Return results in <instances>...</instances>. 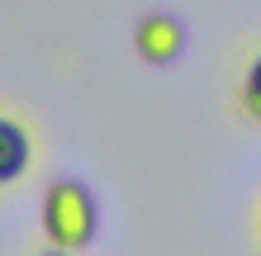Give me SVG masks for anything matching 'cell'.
<instances>
[{
    "mask_svg": "<svg viewBox=\"0 0 261 256\" xmlns=\"http://www.w3.org/2000/svg\"><path fill=\"white\" fill-rule=\"evenodd\" d=\"M43 233L67 251H86L100 233V209L81 180H53L43 194Z\"/></svg>",
    "mask_w": 261,
    "mask_h": 256,
    "instance_id": "6da1fadb",
    "label": "cell"
},
{
    "mask_svg": "<svg viewBox=\"0 0 261 256\" xmlns=\"http://www.w3.org/2000/svg\"><path fill=\"white\" fill-rule=\"evenodd\" d=\"M133 48H138V57L152 62V67H171L176 57L186 52V29H180L176 14L152 10V14H143L138 29H133Z\"/></svg>",
    "mask_w": 261,
    "mask_h": 256,
    "instance_id": "7a4b0ae2",
    "label": "cell"
},
{
    "mask_svg": "<svg viewBox=\"0 0 261 256\" xmlns=\"http://www.w3.org/2000/svg\"><path fill=\"white\" fill-rule=\"evenodd\" d=\"M29 161H34V143H29V128L19 124V119L0 114V185H14Z\"/></svg>",
    "mask_w": 261,
    "mask_h": 256,
    "instance_id": "3957f363",
    "label": "cell"
},
{
    "mask_svg": "<svg viewBox=\"0 0 261 256\" xmlns=\"http://www.w3.org/2000/svg\"><path fill=\"white\" fill-rule=\"evenodd\" d=\"M238 104H242V114H247V119H256V124H261V52L247 62V71H242Z\"/></svg>",
    "mask_w": 261,
    "mask_h": 256,
    "instance_id": "277c9868",
    "label": "cell"
},
{
    "mask_svg": "<svg viewBox=\"0 0 261 256\" xmlns=\"http://www.w3.org/2000/svg\"><path fill=\"white\" fill-rule=\"evenodd\" d=\"M38 256H71V251H67V247H57V242H48V247L38 251Z\"/></svg>",
    "mask_w": 261,
    "mask_h": 256,
    "instance_id": "5b68a950",
    "label": "cell"
}]
</instances>
